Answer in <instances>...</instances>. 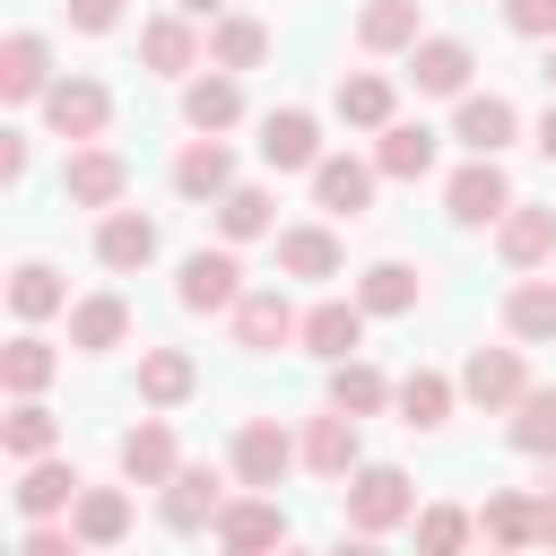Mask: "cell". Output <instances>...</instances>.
Segmentation results:
<instances>
[{
  "mask_svg": "<svg viewBox=\"0 0 556 556\" xmlns=\"http://www.w3.org/2000/svg\"><path fill=\"white\" fill-rule=\"evenodd\" d=\"M26 556H78V530H61L52 513H43V521H26Z\"/></svg>",
  "mask_w": 556,
  "mask_h": 556,
  "instance_id": "cell-45",
  "label": "cell"
},
{
  "mask_svg": "<svg viewBox=\"0 0 556 556\" xmlns=\"http://www.w3.org/2000/svg\"><path fill=\"white\" fill-rule=\"evenodd\" d=\"M521 391H530L521 348H469V365H460V400H478V408L495 417V408H513Z\"/></svg>",
  "mask_w": 556,
  "mask_h": 556,
  "instance_id": "cell-12",
  "label": "cell"
},
{
  "mask_svg": "<svg viewBox=\"0 0 556 556\" xmlns=\"http://www.w3.org/2000/svg\"><path fill=\"white\" fill-rule=\"evenodd\" d=\"M295 339H304V356H321V365L356 356V348H365V295H321Z\"/></svg>",
  "mask_w": 556,
  "mask_h": 556,
  "instance_id": "cell-11",
  "label": "cell"
},
{
  "mask_svg": "<svg viewBox=\"0 0 556 556\" xmlns=\"http://www.w3.org/2000/svg\"><path fill=\"white\" fill-rule=\"evenodd\" d=\"M539 156H547V165H556V104H547V113H539Z\"/></svg>",
  "mask_w": 556,
  "mask_h": 556,
  "instance_id": "cell-49",
  "label": "cell"
},
{
  "mask_svg": "<svg viewBox=\"0 0 556 556\" xmlns=\"http://www.w3.org/2000/svg\"><path fill=\"white\" fill-rule=\"evenodd\" d=\"M191 391H200V365H191L182 348H148V356H139V400H148V408H182Z\"/></svg>",
  "mask_w": 556,
  "mask_h": 556,
  "instance_id": "cell-30",
  "label": "cell"
},
{
  "mask_svg": "<svg viewBox=\"0 0 556 556\" xmlns=\"http://www.w3.org/2000/svg\"><path fill=\"white\" fill-rule=\"evenodd\" d=\"M391 391L400 382H382V365H365V356H339L330 365V408H348V417H382Z\"/></svg>",
  "mask_w": 556,
  "mask_h": 556,
  "instance_id": "cell-31",
  "label": "cell"
},
{
  "mask_svg": "<svg viewBox=\"0 0 556 556\" xmlns=\"http://www.w3.org/2000/svg\"><path fill=\"white\" fill-rule=\"evenodd\" d=\"M356 295H365V313H417V269L408 261H374L356 278Z\"/></svg>",
  "mask_w": 556,
  "mask_h": 556,
  "instance_id": "cell-42",
  "label": "cell"
},
{
  "mask_svg": "<svg viewBox=\"0 0 556 556\" xmlns=\"http://www.w3.org/2000/svg\"><path fill=\"white\" fill-rule=\"evenodd\" d=\"M174 469H182V452H174V426H165V417H139V426L122 434V478H130V486H165Z\"/></svg>",
  "mask_w": 556,
  "mask_h": 556,
  "instance_id": "cell-19",
  "label": "cell"
},
{
  "mask_svg": "<svg viewBox=\"0 0 556 556\" xmlns=\"http://www.w3.org/2000/svg\"><path fill=\"white\" fill-rule=\"evenodd\" d=\"M434 148H443V139H434L426 122H382V139H374V165H382L391 182H426V174H434Z\"/></svg>",
  "mask_w": 556,
  "mask_h": 556,
  "instance_id": "cell-23",
  "label": "cell"
},
{
  "mask_svg": "<svg viewBox=\"0 0 556 556\" xmlns=\"http://www.w3.org/2000/svg\"><path fill=\"white\" fill-rule=\"evenodd\" d=\"M539 78H547V87H556V43H547V61H539Z\"/></svg>",
  "mask_w": 556,
  "mask_h": 556,
  "instance_id": "cell-51",
  "label": "cell"
},
{
  "mask_svg": "<svg viewBox=\"0 0 556 556\" xmlns=\"http://www.w3.org/2000/svg\"><path fill=\"white\" fill-rule=\"evenodd\" d=\"M139 61H148L156 78L200 70V35H191V17H148V26H139Z\"/></svg>",
  "mask_w": 556,
  "mask_h": 556,
  "instance_id": "cell-29",
  "label": "cell"
},
{
  "mask_svg": "<svg viewBox=\"0 0 556 556\" xmlns=\"http://www.w3.org/2000/svg\"><path fill=\"white\" fill-rule=\"evenodd\" d=\"M43 87H52L43 35H9V43H0V96H9V104H43Z\"/></svg>",
  "mask_w": 556,
  "mask_h": 556,
  "instance_id": "cell-26",
  "label": "cell"
},
{
  "mask_svg": "<svg viewBox=\"0 0 556 556\" xmlns=\"http://www.w3.org/2000/svg\"><path fill=\"white\" fill-rule=\"evenodd\" d=\"M513 443H521L530 460H556V391L530 382V391L513 400Z\"/></svg>",
  "mask_w": 556,
  "mask_h": 556,
  "instance_id": "cell-41",
  "label": "cell"
},
{
  "mask_svg": "<svg viewBox=\"0 0 556 556\" xmlns=\"http://www.w3.org/2000/svg\"><path fill=\"white\" fill-rule=\"evenodd\" d=\"M52 365H61V356H52L35 330H17V339L0 348V382H9V400H35V391L52 382Z\"/></svg>",
  "mask_w": 556,
  "mask_h": 556,
  "instance_id": "cell-39",
  "label": "cell"
},
{
  "mask_svg": "<svg viewBox=\"0 0 556 556\" xmlns=\"http://www.w3.org/2000/svg\"><path fill=\"white\" fill-rule=\"evenodd\" d=\"M504 26H513V35H539V43H547V35H556V0H504Z\"/></svg>",
  "mask_w": 556,
  "mask_h": 556,
  "instance_id": "cell-44",
  "label": "cell"
},
{
  "mask_svg": "<svg viewBox=\"0 0 556 556\" xmlns=\"http://www.w3.org/2000/svg\"><path fill=\"white\" fill-rule=\"evenodd\" d=\"M269 226H278V200H269L261 182H235V191L217 200V235H226V243H252V235H269Z\"/></svg>",
  "mask_w": 556,
  "mask_h": 556,
  "instance_id": "cell-37",
  "label": "cell"
},
{
  "mask_svg": "<svg viewBox=\"0 0 556 556\" xmlns=\"http://www.w3.org/2000/svg\"><path fill=\"white\" fill-rule=\"evenodd\" d=\"M9 304H17V321H43V313L70 304V287H61L52 261H17V269H9Z\"/></svg>",
  "mask_w": 556,
  "mask_h": 556,
  "instance_id": "cell-38",
  "label": "cell"
},
{
  "mask_svg": "<svg viewBox=\"0 0 556 556\" xmlns=\"http://www.w3.org/2000/svg\"><path fill=\"white\" fill-rule=\"evenodd\" d=\"M122 339H130V304H122L113 287L70 304V348H78V356H104V348H122Z\"/></svg>",
  "mask_w": 556,
  "mask_h": 556,
  "instance_id": "cell-24",
  "label": "cell"
},
{
  "mask_svg": "<svg viewBox=\"0 0 556 556\" xmlns=\"http://www.w3.org/2000/svg\"><path fill=\"white\" fill-rule=\"evenodd\" d=\"M156 513H165V530H182V539H191V530H208V521L226 513V478H217V469H200V460H182V469L156 486Z\"/></svg>",
  "mask_w": 556,
  "mask_h": 556,
  "instance_id": "cell-8",
  "label": "cell"
},
{
  "mask_svg": "<svg viewBox=\"0 0 556 556\" xmlns=\"http://www.w3.org/2000/svg\"><path fill=\"white\" fill-rule=\"evenodd\" d=\"M78 486H87V478H78L70 460H52V452H43V460H17V513H26V521L70 513V504H78Z\"/></svg>",
  "mask_w": 556,
  "mask_h": 556,
  "instance_id": "cell-20",
  "label": "cell"
},
{
  "mask_svg": "<svg viewBox=\"0 0 556 556\" xmlns=\"http://www.w3.org/2000/svg\"><path fill=\"white\" fill-rule=\"evenodd\" d=\"M374 174H382V165H365V156H321V165H313V208L356 226V217L374 208Z\"/></svg>",
  "mask_w": 556,
  "mask_h": 556,
  "instance_id": "cell-13",
  "label": "cell"
},
{
  "mask_svg": "<svg viewBox=\"0 0 556 556\" xmlns=\"http://www.w3.org/2000/svg\"><path fill=\"white\" fill-rule=\"evenodd\" d=\"M182 122H191V130H235V122H243V87H235V70L208 61V78L182 87Z\"/></svg>",
  "mask_w": 556,
  "mask_h": 556,
  "instance_id": "cell-27",
  "label": "cell"
},
{
  "mask_svg": "<svg viewBox=\"0 0 556 556\" xmlns=\"http://www.w3.org/2000/svg\"><path fill=\"white\" fill-rule=\"evenodd\" d=\"M469 539H478V521H469L460 504H426V513H417V547H426V556H452V547H469Z\"/></svg>",
  "mask_w": 556,
  "mask_h": 556,
  "instance_id": "cell-43",
  "label": "cell"
},
{
  "mask_svg": "<svg viewBox=\"0 0 556 556\" xmlns=\"http://www.w3.org/2000/svg\"><path fill=\"white\" fill-rule=\"evenodd\" d=\"M122 191H130V165H122L104 139H78V148H70V165H61V200L104 217V208H122Z\"/></svg>",
  "mask_w": 556,
  "mask_h": 556,
  "instance_id": "cell-3",
  "label": "cell"
},
{
  "mask_svg": "<svg viewBox=\"0 0 556 556\" xmlns=\"http://www.w3.org/2000/svg\"><path fill=\"white\" fill-rule=\"evenodd\" d=\"M495 252H504L513 269H539V261L556 252V208H530V200H513V208L495 217Z\"/></svg>",
  "mask_w": 556,
  "mask_h": 556,
  "instance_id": "cell-21",
  "label": "cell"
},
{
  "mask_svg": "<svg viewBox=\"0 0 556 556\" xmlns=\"http://www.w3.org/2000/svg\"><path fill=\"white\" fill-rule=\"evenodd\" d=\"M43 122H52L70 148H78V139H104V122H113V87L87 78V70H70V78L43 87Z\"/></svg>",
  "mask_w": 556,
  "mask_h": 556,
  "instance_id": "cell-2",
  "label": "cell"
},
{
  "mask_svg": "<svg viewBox=\"0 0 556 556\" xmlns=\"http://www.w3.org/2000/svg\"><path fill=\"white\" fill-rule=\"evenodd\" d=\"M356 426H365V417H348V408H321V417L295 434V443H304V469H313V478H348V469L365 460Z\"/></svg>",
  "mask_w": 556,
  "mask_h": 556,
  "instance_id": "cell-17",
  "label": "cell"
},
{
  "mask_svg": "<svg viewBox=\"0 0 556 556\" xmlns=\"http://www.w3.org/2000/svg\"><path fill=\"white\" fill-rule=\"evenodd\" d=\"M295 460H304V443H295L278 417H243V426H235V486H278Z\"/></svg>",
  "mask_w": 556,
  "mask_h": 556,
  "instance_id": "cell-6",
  "label": "cell"
},
{
  "mask_svg": "<svg viewBox=\"0 0 556 556\" xmlns=\"http://www.w3.org/2000/svg\"><path fill=\"white\" fill-rule=\"evenodd\" d=\"M339 486H348V495H339V513H348V530H356V539H382V530L417 521V486H408V469H391V460H356Z\"/></svg>",
  "mask_w": 556,
  "mask_h": 556,
  "instance_id": "cell-1",
  "label": "cell"
},
{
  "mask_svg": "<svg viewBox=\"0 0 556 556\" xmlns=\"http://www.w3.org/2000/svg\"><path fill=\"white\" fill-rule=\"evenodd\" d=\"M478 530H486V547H539V495L495 486V495L478 504Z\"/></svg>",
  "mask_w": 556,
  "mask_h": 556,
  "instance_id": "cell-28",
  "label": "cell"
},
{
  "mask_svg": "<svg viewBox=\"0 0 556 556\" xmlns=\"http://www.w3.org/2000/svg\"><path fill=\"white\" fill-rule=\"evenodd\" d=\"M174 304H182V313H235V304H243V261H235V243H226V252H191L182 278H174Z\"/></svg>",
  "mask_w": 556,
  "mask_h": 556,
  "instance_id": "cell-7",
  "label": "cell"
},
{
  "mask_svg": "<svg viewBox=\"0 0 556 556\" xmlns=\"http://www.w3.org/2000/svg\"><path fill=\"white\" fill-rule=\"evenodd\" d=\"M304 330V313L278 295V287H243V304H235V348L243 356H269V348H287Z\"/></svg>",
  "mask_w": 556,
  "mask_h": 556,
  "instance_id": "cell-10",
  "label": "cell"
},
{
  "mask_svg": "<svg viewBox=\"0 0 556 556\" xmlns=\"http://www.w3.org/2000/svg\"><path fill=\"white\" fill-rule=\"evenodd\" d=\"M539 547H556V478H547V495H539Z\"/></svg>",
  "mask_w": 556,
  "mask_h": 556,
  "instance_id": "cell-48",
  "label": "cell"
},
{
  "mask_svg": "<svg viewBox=\"0 0 556 556\" xmlns=\"http://www.w3.org/2000/svg\"><path fill=\"white\" fill-rule=\"evenodd\" d=\"M417 35H426L417 0H365V17H356V43L365 52H408Z\"/></svg>",
  "mask_w": 556,
  "mask_h": 556,
  "instance_id": "cell-34",
  "label": "cell"
},
{
  "mask_svg": "<svg viewBox=\"0 0 556 556\" xmlns=\"http://www.w3.org/2000/svg\"><path fill=\"white\" fill-rule=\"evenodd\" d=\"M208 539H217V547H235V556H252V547H287L278 486H243V495H226V513L208 521Z\"/></svg>",
  "mask_w": 556,
  "mask_h": 556,
  "instance_id": "cell-4",
  "label": "cell"
},
{
  "mask_svg": "<svg viewBox=\"0 0 556 556\" xmlns=\"http://www.w3.org/2000/svg\"><path fill=\"white\" fill-rule=\"evenodd\" d=\"M261 165H269V174H313V165H321V122H313L304 104H278V113L261 122Z\"/></svg>",
  "mask_w": 556,
  "mask_h": 556,
  "instance_id": "cell-9",
  "label": "cell"
},
{
  "mask_svg": "<svg viewBox=\"0 0 556 556\" xmlns=\"http://www.w3.org/2000/svg\"><path fill=\"white\" fill-rule=\"evenodd\" d=\"M174 9H182V17H226L235 0H174Z\"/></svg>",
  "mask_w": 556,
  "mask_h": 556,
  "instance_id": "cell-50",
  "label": "cell"
},
{
  "mask_svg": "<svg viewBox=\"0 0 556 556\" xmlns=\"http://www.w3.org/2000/svg\"><path fill=\"white\" fill-rule=\"evenodd\" d=\"M70 530H78V547H122L130 539V495L122 486H78Z\"/></svg>",
  "mask_w": 556,
  "mask_h": 556,
  "instance_id": "cell-25",
  "label": "cell"
},
{
  "mask_svg": "<svg viewBox=\"0 0 556 556\" xmlns=\"http://www.w3.org/2000/svg\"><path fill=\"white\" fill-rule=\"evenodd\" d=\"M208 61H217V70H235V78H243V70H261V61H269V26L226 9V17L208 26Z\"/></svg>",
  "mask_w": 556,
  "mask_h": 556,
  "instance_id": "cell-33",
  "label": "cell"
},
{
  "mask_svg": "<svg viewBox=\"0 0 556 556\" xmlns=\"http://www.w3.org/2000/svg\"><path fill=\"white\" fill-rule=\"evenodd\" d=\"M61 9H70L78 35H113V26H122V0H61Z\"/></svg>",
  "mask_w": 556,
  "mask_h": 556,
  "instance_id": "cell-46",
  "label": "cell"
},
{
  "mask_svg": "<svg viewBox=\"0 0 556 556\" xmlns=\"http://www.w3.org/2000/svg\"><path fill=\"white\" fill-rule=\"evenodd\" d=\"M469 43L460 35H417L408 43V78H417V96H469Z\"/></svg>",
  "mask_w": 556,
  "mask_h": 556,
  "instance_id": "cell-15",
  "label": "cell"
},
{
  "mask_svg": "<svg viewBox=\"0 0 556 556\" xmlns=\"http://www.w3.org/2000/svg\"><path fill=\"white\" fill-rule=\"evenodd\" d=\"M391 104H400V96H391V78H382V70H339V87H330V113H339L348 130H382V122H391Z\"/></svg>",
  "mask_w": 556,
  "mask_h": 556,
  "instance_id": "cell-22",
  "label": "cell"
},
{
  "mask_svg": "<svg viewBox=\"0 0 556 556\" xmlns=\"http://www.w3.org/2000/svg\"><path fill=\"white\" fill-rule=\"evenodd\" d=\"M504 208H513V174H504L495 156H469V165L443 182V217H452V226H495Z\"/></svg>",
  "mask_w": 556,
  "mask_h": 556,
  "instance_id": "cell-5",
  "label": "cell"
},
{
  "mask_svg": "<svg viewBox=\"0 0 556 556\" xmlns=\"http://www.w3.org/2000/svg\"><path fill=\"white\" fill-rule=\"evenodd\" d=\"M278 269L287 278H339V235L330 226H287L278 235Z\"/></svg>",
  "mask_w": 556,
  "mask_h": 556,
  "instance_id": "cell-35",
  "label": "cell"
},
{
  "mask_svg": "<svg viewBox=\"0 0 556 556\" xmlns=\"http://www.w3.org/2000/svg\"><path fill=\"white\" fill-rule=\"evenodd\" d=\"M174 191H182V200H208V208L235 191V156H226V139H217V130L182 139V156H174Z\"/></svg>",
  "mask_w": 556,
  "mask_h": 556,
  "instance_id": "cell-16",
  "label": "cell"
},
{
  "mask_svg": "<svg viewBox=\"0 0 556 556\" xmlns=\"http://www.w3.org/2000/svg\"><path fill=\"white\" fill-rule=\"evenodd\" d=\"M504 330L513 339H556V278H521L504 295Z\"/></svg>",
  "mask_w": 556,
  "mask_h": 556,
  "instance_id": "cell-40",
  "label": "cell"
},
{
  "mask_svg": "<svg viewBox=\"0 0 556 556\" xmlns=\"http://www.w3.org/2000/svg\"><path fill=\"white\" fill-rule=\"evenodd\" d=\"M156 243H165V235H156V217H139V208H104V217H96V261H104L113 278L148 269Z\"/></svg>",
  "mask_w": 556,
  "mask_h": 556,
  "instance_id": "cell-14",
  "label": "cell"
},
{
  "mask_svg": "<svg viewBox=\"0 0 556 556\" xmlns=\"http://www.w3.org/2000/svg\"><path fill=\"white\" fill-rule=\"evenodd\" d=\"M452 391H460V382H443L434 365H417V374H400V391H391V408H400V426H417V434H434V426L452 417Z\"/></svg>",
  "mask_w": 556,
  "mask_h": 556,
  "instance_id": "cell-32",
  "label": "cell"
},
{
  "mask_svg": "<svg viewBox=\"0 0 556 556\" xmlns=\"http://www.w3.org/2000/svg\"><path fill=\"white\" fill-rule=\"evenodd\" d=\"M513 130H521V113H513L504 96H460V113H452V139H460L469 156H504Z\"/></svg>",
  "mask_w": 556,
  "mask_h": 556,
  "instance_id": "cell-18",
  "label": "cell"
},
{
  "mask_svg": "<svg viewBox=\"0 0 556 556\" xmlns=\"http://www.w3.org/2000/svg\"><path fill=\"white\" fill-rule=\"evenodd\" d=\"M52 443H61V417H52L43 400H17V408L0 417V452H9V460H43Z\"/></svg>",
  "mask_w": 556,
  "mask_h": 556,
  "instance_id": "cell-36",
  "label": "cell"
},
{
  "mask_svg": "<svg viewBox=\"0 0 556 556\" xmlns=\"http://www.w3.org/2000/svg\"><path fill=\"white\" fill-rule=\"evenodd\" d=\"M0 182H26V130H0Z\"/></svg>",
  "mask_w": 556,
  "mask_h": 556,
  "instance_id": "cell-47",
  "label": "cell"
}]
</instances>
